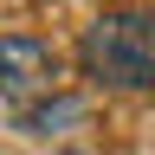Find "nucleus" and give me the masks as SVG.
I'll list each match as a JSON object with an SVG mask.
<instances>
[{
	"instance_id": "1",
	"label": "nucleus",
	"mask_w": 155,
	"mask_h": 155,
	"mask_svg": "<svg viewBox=\"0 0 155 155\" xmlns=\"http://www.w3.org/2000/svg\"><path fill=\"white\" fill-rule=\"evenodd\" d=\"M84 78L110 91H155V7H116L97 13L78 39Z\"/></svg>"
},
{
	"instance_id": "2",
	"label": "nucleus",
	"mask_w": 155,
	"mask_h": 155,
	"mask_svg": "<svg viewBox=\"0 0 155 155\" xmlns=\"http://www.w3.org/2000/svg\"><path fill=\"white\" fill-rule=\"evenodd\" d=\"M58 78V52L45 39H26V32H0V97H32V91H52Z\"/></svg>"
},
{
	"instance_id": "3",
	"label": "nucleus",
	"mask_w": 155,
	"mask_h": 155,
	"mask_svg": "<svg viewBox=\"0 0 155 155\" xmlns=\"http://www.w3.org/2000/svg\"><path fill=\"white\" fill-rule=\"evenodd\" d=\"M65 116H78V104H71V97H65V104H39V110H26L19 123H26L32 136H52V123H65Z\"/></svg>"
}]
</instances>
